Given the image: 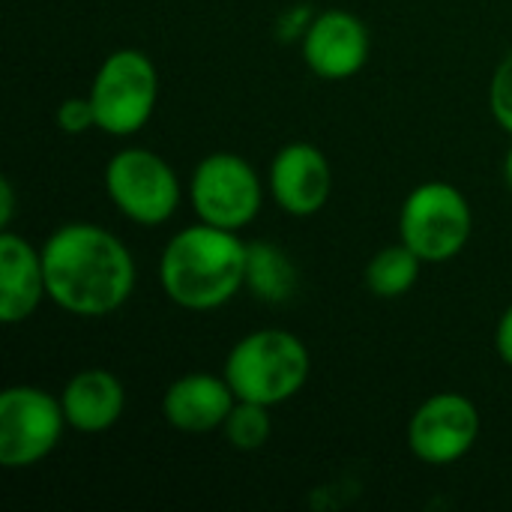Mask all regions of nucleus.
<instances>
[{"label":"nucleus","mask_w":512,"mask_h":512,"mask_svg":"<svg viewBox=\"0 0 512 512\" xmlns=\"http://www.w3.org/2000/svg\"><path fill=\"white\" fill-rule=\"evenodd\" d=\"M333 192L327 156L309 141L285 144L270 162V195L288 216H315Z\"/></svg>","instance_id":"obj_10"},{"label":"nucleus","mask_w":512,"mask_h":512,"mask_svg":"<svg viewBox=\"0 0 512 512\" xmlns=\"http://www.w3.org/2000/svg\"><path fill=\"white\" fill-rule=\"evenodd\" d=\"M504 180H507V186L512 189V147L507 150V156H504Z\"/></svg>","instance_id":"obj_22"},{"label":"nucleus","mask_w":512,"mask_h":512,"mask_svg":"<svg viewBox=\"0 0 512 512\" xmlns=\"http://www.w3.org/2000/svg\"><path fill=\"white\" fill-rule=\"evenodd\" d=\"M45 297L48 288H45L42 249H36L30 240L6 228L0 234V321L3 324L27 321Z\"/></svg>","instance_id":"obj_13"},{"label":"nucleus","mask_w":512,"mask_h":512,"mask_svg":"<svg viewBox=\"0 0 512 512\" xmlns=\"http://www.w3.org/2000/svg\"><path fill=\"white\" fill-rule=\"evenodd\" d=\"M246 249L237 231L207 222L177 231L159 258L165 297L189 312H210L237 297L246 285Z\"/></svg>","instance_id":"obj_2"},{"label":"nucleus","mask_w":512,"mask_h":512,"mask_svg":"<svg viewBox=\"0 0 512 512\" xmlns=\"http://www.w3.org/2000/svg\"><path fill=\"white\" fill-rule=\"evenodd\" d=\"M423 264L426 261L414 249H408L402 240L393 246H384L381 252L372 255V261L366 267V288L381 300L405 297L417 285Z\"/></svg>","instance_id":"obj_16"},{"label":"nucleus","mask_w":512,"mask_h":512,"mask_svg":"<svg viewBox=\"0 0 512 512\" xmlns=\"http://www.w3.org/2000/svg\"><path fill=\"white\" fill-rule=\"evenodd\" d=\"M12 213H15V192H12V183L3 177V180H0V225H3V228H9Z\"/></svg>","instance_id":"obj_21"},{"label":"nucleus","mask_w":512,"mask_h":512,"mask_svg":"<svg viewBox=\"0 0 512 512\" xmlns=\"http://www.w3.org/2000/svg\"><path fill=\"white\" fill-rule=\"evenodd\" d=\"M60 405L69 429L81 435H99L120 423L126 408V390L108 369H84L69 378L60 393Z\"/></svg>","instance_id":"obj_14"},{"label":"nucleus","mask_w":512,"mask_h":512,"mask_svg":"<svg viewBox=\"0 0 512 512\" xmlns=\"http://www.w3.org/2000/svg\"><path fill=\"white\" fill-rule=\"evenodd\" d=\"M105 192L129 222L144 228L168 222L180 207V180L174 168L147 147H126L108 159Z\"/></svg>","instance_id":"obj_6"},{"label":"nucleus","mask_w":512,"mask_h":512,"mask_svg":"<svg viewBox=\"0 0 512 512\" xmlns=\"http://www.w3.org/2000/svg\"><path fill=\"white\" fill-rule=\"evenodd\" d=\"M480 441V411L462 393L426 399L408 423V447L426 465H453Z\"/></svg>","instance_id":"obj_9"},{"label":"nucleus","mask_w":512,"mask_h":512,"mask_svg":"<svg viewBox=\"0 0 512 512\" xmlns=\"http://www.w3.org/2000/svg\"><path fill=\"white\" fill-rule=\"evenodd\" d=\"M87 96L96 111V129L114 138L135 135L147 126L159 99L156 66L138 48H117L96 69Z\"/></svg>","instance_id":"obj_4"},{"label":"nucleus","mask_w":512,"mask_h":512,"mask_svg":"<svg viewBox=\"0 0 512 512\" xmlns=\"http://www.w3.org/2000/svg\"><path fill=\"white\" fill-rule=\"evenodd\" d=\"M60 399L51 393L18 384L0 393V465L6 471L30 468L48 459L66 429Z\"/></svg>","instance_id":"obj_7"},{"label":"nucleus","mask_w":512,"mask_h":512,"mask_svg":"<svg viewBox=\"0 0 512 512\" xmlns=\"http://www.w3.org/2000/svg\"><path fill=\"white\" fill-rule=\"evenodd\" d=\"M237 396L231 384L207 372H192L177 378L162 396V417L168 426L186 435H207L222 429L228 414L234 411Z\"/></svg>","instance_id":"obj_12"},{"label":"nucleus","mask_w":512,"mask_h":512,"mask_svg":"<svg viewBox=\"0 0 512 512\" xmlns=\"http://www.w3.org/2000/svg\"><path fill=\"white\" fill-rule=\"evenodd\" d=\"M189 195L201 222L225 231H243L261 210L264 186L243 156L219 150L198 162Z\"/></svg>","instance_id":"obj_8"},{"label":"nucleus","mask_w":512,"mask_h":512,"mask_svg":"<svg viewBox=\"0 0 512 512\" xmlns=\"http://www.w3.org/2000/svg\"><path fill=\"white\" fill-rule=\"evenodd\" d=\"M246 288L264 303H285L294 297L297 270L276 243H249L246 249Z\"/></svg>","instance_id":"obj_15"},{"label":"nucleus","mask_w":512,"mask_h":512,"mask_svg":"<svg viewBox=\"0 0 512 512\" xmlns=\"http://www.w3.org/2000/svg\"><path fill=\"white\" fill-rule=\"evenodd\" d=\"M57 126L66 135H84L87 129H93L96 126V111H93L90 96H69V99H63L60 108H57Z\"/></svg>","instance_id":"obj_19"},{"label":"nucleus","mask_w":512,"mask_h":512,"mask_svg":"<svg viewBox=\"0 0 512 512\" xmlns=\"http://www.w3.org/2000/svg\"><path fill=\"white\" fill-rule=\"evenodd\" d=\"M303 60L324 81H345L357 75L369 60L366 24L345 9L315 15L303 33Z\"/></svg>","instance_id":"obj_11"},{"label":"nucleus","mask_w":512,"mask_h":512,"mask_svg":"<svg viewBox=\"0 0 512 512\" xmlns=\"http://www.w3.org/2000/svg\"><path fill=\"white\" fill-rule=\"evenodd\" d=\"M489 105L498 120V126L512 135V51L501 57L495 66L492 84H489Z\"/></svg>","instance_id":"obj_18"},{"label":"nucleus","mask_w":512,"mask_h":512,"mask_svg":"<svg viewBox=\"0 0 512 512\" xmlns=\"http://www.w3.org/2000/svg\"><path fill=\"white\" fill-rule=\"evenodd\" d=\"M474 213L468 198L444 180L420 183L399 210V240L426 264L453 261L471 240Z\"/></svg>","instance_id":"obj_5"},{"label":"nucleus","mask_w":512,"mask_h":512,"mask_svg":"<svg viewBox=\"0 0 512 512\" xmlns=\"http://www.w3.org/2000/svg\"><path fill=\"white\" fill-rule=\"evenodd\" d=\"M48 300L78 318L117 312L135 291V261L120 237L90 222H66L42 243Z\"/></svg>","instance_id":"obj_1"},{"label":"nucleus","mask_w":512,"mask_h":512,"mask_svg":"<svg viewBox=\"0 0 512 512\" xmlns=\"http://www.w3.org/2000/svg\"><path fill=\"white\" fill-rule=\"evenodd\" d=\"M495 351H498V357L512 369V303L510 309L501 315L498 327H495Z\"/></svg>","instance_id":"obj_20"},{"label":"nucleus","mask_w":512,"mask_h":512,"mask_svg":"<svg viewBox=\"0 0 512 512\" xmlns=\"http://www.w3.org/2000/svg\"><path fill=\"white\" fill-rule=\"evenodd\" d=\"M225 438L234 450H243V453H252V450H261L267 441H270V408L264 405H255V402H240L234 405V411L228 414L225 420Z\"/></svg>","instance_id":"obj_17"},{"label":"nucleus","mask_w":512,"mask_h":512,"mask_svg":"<svg viewBox=\"0 0 512 512\" xmlns=\"http://www.w3.org/2000/svg\"><path fill=\"white\" fill-rule=\"evenodd\" d=\"M312 372L309 348L288 330H255L225 357V381L240 402L276 408L294 399Z\"/></svg>","instance_id":"obj_3"}]
</instances>
